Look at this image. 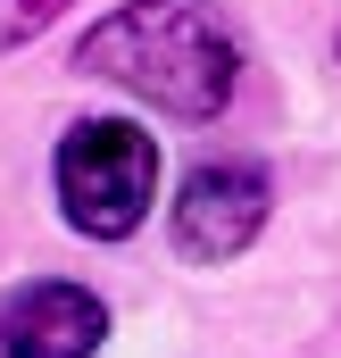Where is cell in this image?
Segmentation results:
<instances>
[{"label":"cell","instance_id":"7a4b0ae2","mask_svg":"<svg viewBox=\"0 0 341 358\" xmlns=\"http://www.w3.org/2000/svg\"><path fill=\"white\" fill-rule=\"evenodd\" d=\"M50 183H59V208L67 225L92 234V242H125L159 192V142L125 117H84L59 159H50Z\"/></svg>","mask_w":341,"mask_h":358},{"label":"cell","instance_id":"277c9868","mask_svg":"<svg viewBox=\"0 0 341 358\" xmlns=\"http://www.w3.org/2000/svg\"><path fill=\"white\" fill-rule=\"evenodd\" d=\"M108 334V308L84 283H25L0 300V358H92Z\"/></svg>","mask_w":341,"mask_h":358},{"label":"cell","instance_id":"3957f363","mask_svg":"<svg viewBox=\"0 0 341 358\" xmlns=\"http://www.w3.org/2000/svg\"><path fill=\"white\" fill-rule=\"evenodd\" d=\"M258 225H266V176H258V167H242V159L191 167L183 200H175V242H183V259L225 267V259H242L258 242Z\"/></svg>","mask_w":341,"mask_h":358},{"label":"cell","instance_id":"6da1fadb","mask_svg":"<svg viewBox=\"0 0 341 358\" xmlns=\"http://www.w3.org/2000/svg\"><path fill=\"white\" fill-rule=\"evenodd\" d=\"M75 67L142 92L167 117H217L242 84V42L217 0H125L75 42Z\"/></svg>","mask_w":341,"mask_h":358},{"label":"cell","instance_id":"5b68a950","mask_svg":"<svg viewBox=\"0 0 341 358\" xmlns=\"http://www.w3.org/2000/svg\"><path fill=\"white\" fill-rule=\"evenodd\" d=\"M59 8H67V0H0V50H17V42H34L42 25H59Z\"/></svg>","mask_w":341,"mask_h":358}]
</instances>
